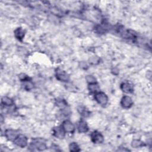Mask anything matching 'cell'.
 Wrapping results in <instances>:
<instances>
[{
	"mask_svg": "<svg viewBox=\"0 0 152 152\" xmlns=\"http://www.w3.org/2000/svg\"><path fill=\"white\" fill-rule=\"evenodd\" d=\"M14 142L15 144L21 147H25L27 145V138L22 135L17 137Z\"/></svg>",
	"mask_w": 152,
	"mask_h": 152,
	"instance_id": "6da1fadb",
	"label": "cell"
},
{
	"mask_svg": "<svg viewBox=\"0 0 152 152\" xmlns=\"http://www.w3.org/2000/svg\"><path fill=\"white\" fill-rule=\"evenodd\" d=\"M95 98L97 101L101 105H106L108 102V98L106 95L102 92H99L96 93Z\"/></svg>",
	"mask_w": 152,
	"mask_h": 152,
	"instance_id": "7a4b0ae2",
	"label": "cell"
},
{
	"mask_svg": "<svg viewBox=\"0 0 152 152\" xmlns=\"http://www.w3.org/2000/svg\"><path fill=\"white\" fill-rule=\"evenodd\" d=\"M92 140L95 143H101L104 141V137L99 132L95 131L92 134Z\"/></svg>",
	"mask_w": 152,
	"mask_h": 152,
	"instance_id": "3957f363",
	"label": "cell"
},
{
	"mask_svg": "<svg viewBox=\"0 0 152 152\" xmlns=\"http://www.w3.org/2000/svg\"><path fill=\"white\" fill-rule=\"evenodd\" d=\"M122 105L123 107L125 108H130V106L132 105V102L131 98L128 96H125L123 98V100H122Z\"/></svg>",
	"mask_w": 152,
	"mask_h": 152,
	"instance_id": "277c9868",
	"label": "cell"
},
{
	"mask_svg": "<svg viewBox=\"0 0 152 152\" xmlns=\"http://www.w3.org/2000/svg\"><path fill=\"white\" fill-rule=\"evenodd\" d=\"M63 129L67 132H72L74 131V125H72V123H70V122L65 121V123H64L63 124Z\"/></svg>",
	"mask_w": 152,
	"mask_h": 152,
	"instance_id": "5b68a950",
	"label": "cell"
},
{
	"mask_svg": "<svg viewBox=\"0 0 152 152\" xmlns=\"http://www.w3.org/2000/svg\"><path fill=\"white\" fill-rule=\"evenodd\" d=\"M6 136H7V137L8 139L11 140H15L18 136L16 133V131H13V130H8V131L6 132Z\"/></svg>",
	"mask_w": 152,
	"mask_h": 152,
	"instance_id": "8992f818",
	"label": "cell"
},
{
	"mask_svg": "<svg viewBox=\"0 0 152 152\" xmlns=\"http://www.w3.org/2000/svg\"><path fill=\"white\" fill-rule=\"evenodd\" d=\"M122 89H123V91L126 93H130L132 90V86L128 83H125L122 85Z\"/></svg>",
	"mask_w": 152,
	"mask_h": 152,
	"instance_id": "52a82bcc",
	"label": "cell"
},
{
	"mask_svg": "<svg viewBox=\"0 0 152 152\" xmlns=\"http://www.w3.org/2000/svg\"><path fill=\"white\" fill-rule=\"evenodd\" d=\"M79 131L81 132H86L88 130V127H87L86 123L84 121H81L78 126Z\"/></svg>",
	"mask_w": 152,
	"mask_h": 152,
	"instance_id": "ba28073f",
	"label": "cell"
},
{
	"mask_svg": "<svg viewBox=\"0 0 152 152\" xmlns=\"http://www.w3.org/2000/svg\"><path fill=\"white\" fill-rule=\"evenodd\" d=\"M15 35H16V36L19 39H22V38H23V36H24L25 35L24 31H23L21 29L19 28L17 29L16 31H15Z\"/></svg>",
	"mask_w": 152,
	"mask_h": 152,
	"instance_id": "9c48e42d",
	"label": "cell"
},
{
	"mask_svg": "<svg viewBox=\"0 0 152 152\" xmlns=\"http://www.w3.org/2000/svg\"><path fill=\"white\" fill-rule=\"evenodd\" d=\"M55 134L58 137H63L64 134L63 129H62L61 128H57L55 130Z\"/></svg>",
	"mask_w": 152,
	"mask_h": 152,
	"instance_id": "30bf717a",
	"label": "cell"
},
{
	"mask_svg": "<svg viewBox=\"0 0 152 152\" xmlns=\"http://www.w3.org/2000/svg\"><path fill=\"white\" fill-rule=\"evenodd\" d=\"M70 149L72 151H78L80 150L78 145L75 143H72L70 145Z\"/></svg>",
	"mask_w": 152,
	"mask_h": 152,
	"instance_id": "8fae6325",
	"label": "cell"
},
{
	"mask_svg": "<svg viewBox=\"0 0 152 152\" xmlns=\"http://www.w3.org/2000/svg\"><path fill=\"white\" fill-rule=\"evenodd\" d=\"M2 102H3V104L5 105L8 106L11 105L13 104L12 100L8 98H4L3 100H2Z\"/></svg>",
	"mask_w": 152,
	"mask_h": 152,
	"instance_id": "7c38bea8",
	"label": "cell"
},
{
	"mask_svg": "<svg viewBox=\"0 0 152 152\" xmlns=\"http://www.w3.org/2000/svg\"><path fill=\"white\" fill-rule=\"evenodd\" d=\"M58 77L59 79H60L61 80H67V74L64 73V72H58L57 74Z\"/></svg>",
	"mask_w": 152,
	"mask_h": 152,
	"instance_id": "4fadbf2b",
	"label": "cell"
}]
</instances>
